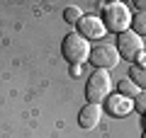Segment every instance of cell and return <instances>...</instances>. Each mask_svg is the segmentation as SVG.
Here are the masks:
<instances>
[{"label":"cell","mask_w":146,"mask_h":138,"mask_svg":"<svg viewBox=\"0 0 146 138\" xmlns=\"http://www.w3.org/2000/svg\"><path fill=\"white\" fill-rule=\"evenodd\" d=\"M102 24L105 29L115 32V34H122V32H127L131 27V12L129 7L124 5V3H107L102 10Z\"/></svg>","instance_id":"6da1fadb"},{"label":"cell","mask_w":146,"mask_h":138,"mask_svg":"<svg viewBox=\"0 0 146 138\" xmlns=\"http://www.w3.org/2000/svg\"><path fill=\"white\" fill-rule=\"evenodd\" d=\"M61 53L71 66H83L85 61L90 58V46L83 36L78 34H66L61 41Z\"/></svg>","instance_id":"7a4b0ae2"},{"label":"cell","mask_w":146,"mask_h":138,"mask_svg":"<svg viewBox=\"0 0 146 138\" xmlns=\"http://www.w3.org/2000/svg\"><path fill=\"white\" fill-rule=\"evenodd\" d=\"M110 90H112V82H110V73L105 70H95L90 73L88 82H85V97L88 104H100L110 97Z\"/></svg>","instance_id":"3957f363"},{"label":"cell","mask_w":146,"mask_h":138,"mask_svg":"<svg viewBox=\"0 0 146 138\" xmlns=\"http://www.w3.org/2000/svg\"><path fill=\"white\" fill-rule=\"evenodd\" d=\"M117 53H119V58H127V61H136V58L144 53V41H141V36H136L131 29L122 32V34H117Z\"/></svg>","instance_id":"277c9868"},{"label":"cell","mask_w":146,"mask_h":138,"mask_svg":"<svg viewBox=\"0 0 146 138\" xmlns=\"http://www.w3.org/2000/svg\"><path fill=\"white\" fill-rule=\"evenodd\" d=\"M90 63L98 70H110L119 63V53H117V49H112V44H100L90 49Z\"/></svg>","instance_id":"5b68a950"},{"label":"cell","mask_w":146,"mask_h":138,"mask_svg":"<svg viewBox=\"0 0 146 138\" xmlns=\"http://www.w3.org/2000/svg\"><path fill=\"white\" fill-rule=\"evenodd\" d=\"M78 32H76V34L78 36H83L85 41L88 39H100V36H105V24H102V20H100V17H95V15H83L78 20Z\"/></svg>","instance_id":"8992f818"},{"label":"cell","mask_w":146,"mask_h":138,"mask_svg":"<svg viewBox=\"0 0 146 138\" xmlns=\"http://www.w3.org/2000/svg\"><path fill=\"white\" fill-rule=\"evenodd\" d=\"M105 104H107V112L112 116H119V119L127 116V114H131V109H134V99H127L122 95H110L105 99Z\"/></svg>","instance_id":"52a82bcc"},{"label":"cell","mask_w":146,"mask_h":138,"mask_svg":"<svg viewBox=\"0 0 146 138\" xmlns=\"http://www.w3.org/2000/svg\"><path fill=\"white\" fill-rule=\"evenodd\" d=\"M100 116H102L100 104H85V107L78 112V126L85 128V131H90V128H95L100 124Z\"/></svg>","instance_id":"ba28073f"},{"label":"cell","mask_w":146,"mask_h":138,"mask_svg":"<svg viewBox=\"0 0 146 138\" xmlns=\"http://www.w3.org/2000/svg\"><path fill=\"white\" fill-rule=\"evenodd\" d=\"M117 92H119L122 97L131 99V97H136V95H139V87H136L134 82L129 80V78H124V80H119V82H117Z\"/></svg>","instance_id":"9c48e42d"},{"label":"cell","mask_w":146,"mask_h":138,"mask_svg":"<svg viewBox=\"0 0 146 138\" xmlns=\"http://www.w3.org/2000/svg\"><path fill=\"white\" fill-rule=\"evenodd\" d=\"M131 32L136 36H141V39L146 36V12H136L131 17Z\"/></svg>","instance_id":"30bf717a"},{"label":"cell","mask_w":146,"mask_h":138,"mask_svg":"<svg viewBox=\"0 0 146 138\" xmlns=\"http://www.w3.org/2000/svg\"><path fill=\"white\" fill-rule=\"evenodd\" d=\"M129 80L134 82L139 90H146V68H141V66H134L129 70Z\"/></svg>","instance_id":"8fae6325"},{"label":"cell","mask_w":146,"mask_h":138,"mask_svg":"<svg viewBox=\"0 0 146 138\" xmlns=\"http://www.w3.org/2000/svg\"><path fill=\"white\" fill-rule=\"evenodd\" d=\"M80 17H83V12H80L78 10V7H66V10H63V20H66L68 22V24H73V22H76V24H78V20H80Z\"/></svg>","instance_id":"7c38bea8"},{"label":"cell","mask_w":146,"mask_h":138,"mask_svg":"<svg viewBox=\"0 0 146 138\" xmlns=\"http://www.w3.org/2000/svg\"><path fill=\"white\" fill-rule=\"evenodd\" d=\"M134 112H139V114L146 116V90L139 92V95L134 97Z\"/></svg>","instance_id":"4fadbf2b"},{"label":"cell","mask_w":146,"mask_h":138,"mask_svg":"<svg viewBox=\"0 0 146 138\" xmlns=\"http://www.w3.org/2000/svg\"><path fill=\"white\" fill-rule=\"evenodd\" d=\"M134 5H136V10H139V12H146V0H136Z\"/></svg>","instance_id":"5bb4252c"},{"label":"cell","mask_w":146,"mask_h":138,"mask_svg":"<svg viewBox=\"0 0 146 138\" xmlns=\"http://www.w3.org/2000/svg\"><path fill=\"white\" fill-rule=\"evenodd\" d=\"M71 75H73V78L80 75V66H71Z\"/></svg>","instance_id":"9a60e30c"},{"label":"cell","mask_w":146,"mask_h":138,"mask_svg":"<svg viewBox=\"0 0 146 138\" xmlns=\"http://www.w3.org/2000/svg\"><path fill=\"white\" fill-rule=\"evenodd\" d=\"M141 138H146V131H144V133H141Z\"/></svg>","instance_id":"2e32d148"}]
</instances>
